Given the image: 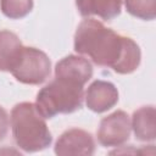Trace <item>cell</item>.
<instances>
[{
  "label": "cell",
  "mask_w": 156,
  "mask_h": 156,
  "mask_svg": "<svg viewBox=\"0 0 156 156\" xmlns=\"http://www.w3.org/2000/svg\"><path fill=\"white\" fill-rule=\"evenodd\" d=\"M74 50L89 56L94 63L110 67L119 74L134 72L141 58L140 49L134 40L117 34L94 18H87L78 26Z\"/></svg>",
  "instance_id": "obj_1"
},
{
  "label": "cell",
  "mask_w": 156,
  "mask_h": 156,
  "mask_svg": "<svg viewBox=\"0 0 156 156\" xmlns=\"http://www.w3.org/2000/svg\"><path fill=\"white\" fill-rule=\"evenodd\" d=\"M11 127L17 146L26 152L44 150L52 141L44 117L32 102H21L12 108Z\"/></svg>",
  "instance_id": "obj_2"
},
{
  "label": "cell",
  "mask_w": 156,
  "mask_h": 156,
  "mask_svg": "<svg viewBox=\"0 0 156 156\" xmlns=\"http://www.w3.org/2000/svg\"><path fill=\"white\" fill-rule=\"evenodd\" d=\"M83 99L82 85L55 77L39 90L35 106L44 118H52L58 113H72L79 110Z\"/></svg>",
  "instance_id": "obj_3"
},
{
  "label": "cell",
  "mask_w": 156,
  "mask_h": 156,
  "mask_svg": "<svg viewBox=\"0 0 156 156\" xmlns=\"http://www.w3.org/2000/svg\"><path fill=\"white\" fill-rule=\"evenodd\" d=\"M51 72V62L48 55L35 48L23 46L22 52L11 69L12 76L23 84H41Z\"/></svg>",
  "instance_id": "obj_4"
},
{
  "label": "cell",
  "mask_w": 156,
  "mask_h": 156,
  "mask_svg": "<svg viewBox=\"0 0 156 156\" xmlns=\"http://www.w3.org/2000/svg\"><path fill=\"white\" fill-rule=\"evenodd\" d=\"M130 119L124 111H115L102 118L98 129V140L102 146H119L130 135Z\"/></svg>",
  "instance_id": "obj_5"
},
{
  "label": "cell",
  "mask_w": 156,
  "mask_h": 156,
  "mask_svg": "<svg viewBox=\"0 0 156 156\" xmlns=\"http://www.w3.org/2000/svg\"><path fill=\"white\" fill-rule=\"evenodd\" d=\"M94 151L95 143L91 134L78 128H72L62 133L55 144V154L58 156H89Z\"/></svg>",
  "instance_id": "obj_6"
},
{
  "label": "cell",
  "mask_w": 156,
  "mask_h": 156,
  "mask_svg": "<svg viewBox=\"0 0 156 156\" xmlns=\"http://www.w3.org/2000/svg\"><path fill=\"white\" fill-rule=\"evenodd\" d=\"M93 76V66L91 63L77 55H69L63 57L61 61L56 63L55 67V77L61 78L78 85L84 87V84Z\"/></svg>",
  "instance_id": "obj_7"
},
{
  "label": "cell",
  "mask_w": 156,
  "mask_h": 156,
  "mask_svg": "<svg viewBox=\"0 0 156 156\" xmlns=\"http://www.w3.org/2000/svg\"><path fill=\"white\" fill-rule=\"evenodd\" d=\"M117 88L112 83L106 80L93 82L85 93V102L88 108L96 113H101L112 108L117 104Z\"/></svg>",
  "instance_id": "obj_8"
},
{
  "label": "cell",
  "mask_w": 156,
  "mask_h": 156,
  "mask_svg": "<svg viewBox=\"0 0 156 156\" xmlns=\"http://www.w3.org/2000/svg\"><path fill=\"white\" fill-rule=\"evenodd\" d=\"M76 5L82 16H99L105 21L117 17L122 10V0H76Z\"/></svg>",
  "instance_id": "obj_9"
},
{
  "label": "cell",
  "mask_w": 156,
  "mask_h": 156,
  "mask_svg": "<svg viewBox=\"0 0 156 156\" xmlns=\"http://www.w3.org/2000/svg\"><path fill=\"white\" fill-rule=\"evenodd\" d=\"M22 49L23 45L15 33L10 30H0V71L11 72Z\"/></svg>",
  "instance_id": "obj_10"
},
{
  "label": "cell",
  "mask_w": 156,
  "mask_h": 156,
  "mask_svg": "<svg viewBox=\"0 0 156 156\" xmlns=\"http://www.w3.org/2000/svg\"><path fill=\"white\" fill-rule=\"evenodd\" d=\"M132 128L135 138L141 141H152L156 138L155 130V107L144 106L133 113Z\"/></svg>",
  "instance_id": "obj_11"
},
{
  "label": "cell",
  "mask_w": 156,
  "mask_h": 156,
  "mask_svg": "<svg viewBox=\"0 0 156 156\" xmlns=\"http://www.w3.org/2000/svg\"><path fill=\"white\" fill-rule=\"evenodd\" d=\"M127 11L140 20L151 21L156 17V0H124Z\"/></svg>",
  "instance_id": "obj_12"
},
{
  "label": "cell",
  "mask_w": 156,
  "mask_h": 156,
  "mask_svg": "<svg viewBox=\"0 0 156 156\" xmlns=\"http://www.w3.org/2000/svg\"><path fill=\"white\" fill-rule=\"evenodd\" d=\"M2 13L11 18L18 20L27 16L33 9V0H0Z\"/></svg>",
  "instance_id": "obj_13"
},
{
  "label": "cell",
  "mask_w": 156,
  "mask_h": 156,
  "mask_svg": "<svg viewBox=\"0 0 156 156\" xmlns=\"http://www.w3.org/2000/svg\"><path fill=\"white\" fill-rule=\"evenodd\" d=\"M9 130V117L6 111L0 106V140H2Z\"/></svg>",
  "instance_id": "obj_14"
}]
</instances>
